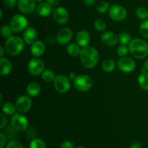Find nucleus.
I'll use <instances>...</instances> for the list:
<instances>
[{
	"mask_svg": "<svg viewBox=\"0 0 148 148\" xmlns=\"http://www.w3.org/2000/svg\"><path fill=\"white\" fill-rule=\"evenodd\" d=\"M12 69V64L8 59L1 57L0 59V74L1 76L8 75Z\"/></svg>",
	"mask_w": 148,
	"mask_h": 148,
	"instance_id": "nucleus-20",
	"label": "nucleus"
},
{
	"mask_svg": "<svg viewBox=\"0 0 148 148\" xmlns=\"http://www.w3.org/2000/svg\"><path fill=\"white\" fill-rule=\"evenodd\" d=\"M36 11L38 14L43 17H48L52 12V6H51L47 1H42L38 4L36 7Z\"/></svg>",
	"mask_w": 148,
	"mask_h": 148,
	"instance_id": "nucleus-18",
	"label": "nucleus"
},
{
	"mask_svg": "<svg viewBox=\"0 0 148 148\" xmlns=\"http://www.w3.org/2000/svg\"><path fill=\"white\" fill-rule=\"evenodd\" d=\"M109 16L115 21H121L127 17V10L124 7L119 4H114L111 6L108 10Z\"/></svg>",
	"mask_w": 148,
	"mask_h": 148,
	"instance_id": "nucleus-8",
	"label": "nucleus"
},
{
	"mask_svg": "<svg viewBox=\"0 0 148 148\" xmlns=\"http://www.w3.org/2000/svg\"><path fill=\"white\" fill-rule=\"evenodd\" d=\"M1 124H0V129L2 130L4 127H6V124H7V119H6V116H4V114H1Z\"/></svg>",
	"mask_w": 148,
	"mask_h": 148,
	"instance_id": "nucleus-41",
	"label": "nucleus"
},
{
	"mask_svg": "<svg viewBox=\"0 0 148 148\" xmlns=\"http://www.w3.org/2000/svg\"><path fill=\"white\" fill-rule=\"evenodd\" d=\"M110 8V4L108 1H101L97 4L96 6V10L99 13H105L108 10H109Z\"/></svg>",
	"mask_w": 148,
	"mask_h": 148,
	"instance_id": "nucleus-28",
	"label": "nucleus"
},
{
	"mask_svg": "<svg viewBox=\"0 0 148 148\" xmlns=\"http://www.w3.org/2000/svg\"><path fill=\"white\" fill-rule=\"evenodd\" d=\"M66 52L68 54L70 55L71 56H79L81 52L80 46L77 43H70L66 47Z\"/></svg>",
	"mask_w": 148,
	"mask_h": 148,
	"instance_id": "nucleus-22",
	"label": "nucleus"
},
{
	"mask_svg": "<svg viewBox=\"0 0 148 148\" xmlns=\"http://www.w3.org/2000/svg\"><path fill=\"white\" fill-rule=\"evenodd\" d=\"M17 110L15 104H13L11 102H5L2 105V111L4 114L7 115H14L15 111Z\"/></svg>",
	"mask_w": 148,
	"mask_h": 148,
	"instance_id": "nucleus-23",
	"label": "nucleus"
},
{
	"mask_svg": "<svg viewBox=\"0 0 148 148\" xmlns=\"http://www.w3.org/2000/svg\"><path fill=\"white\" fill-rule=\"evenodd\" d=\"M74 86L80 92H86L92 88L93 81L92 78L88 75H78L73 80Z\"/></svg>",
	"mask_w": 148,
	"mask_h": 148,
	"instance_id": "nucleus-5",
	"label": "nucleus"
},
{
	"mask_svg": "<svg viewBox=\"0 0 148 148\" xmlns=\"http://www.w3.org/2000/svg\"><path fill=\"white\" fill-rule=\"evenodd\" d=\"M11 126L17 131H25L28 128L29 123L25 116L19 114H14L11 118Z\"/></svg>",
	"mask_w": 148,
	"mask_h": 148,
	"instance_id": "nucleus-7",
	"label": "nucleus"
},
{
	"mask_svg": "<svg viewBox=\"0 0 148 148\" xmlns=\"http://www.w3.org/2000/svg\"><path fill=\"white\" fill-rule=\"evenodd\" d=\"M55 74L54 72L50 69H46V70L43 71L42 73V79L46 82H53L55 79Z\"/></svg>",
	"mask_w": 148,
	"mask_h": 148,
	"instance_id": "nucleus-27",
	"label": "nucleus"
},
{
	"mask_svg": "<svg viewBox=\"0 0 148 148\" xmlns=\"http://www.w3.org/2000/svg\"><path fill=\"white\" fill-rule=\"evenodd\" d=\"M45 50H46V46H45L44 43L40 40H36L31 45V48H30L31 53L33 54V56H36V57H38V56L43 55L45 52Z\"/></svg>",
	"mask_w": 148,
	"mask_h": 148,
	"instance_id": "nucleus-19",
	"label": "nucleus"
},
{
	"mask_svg": "<svg viewBox=\"0 0 148 148\" xmlns=\"http://www.w3.org/2000/svg\"><path fill=\"white\" fill-rule=\"evenodd\" d=\"M30 148H46V145L43 140L35 138L30 142Z\"/></svg>",
	"mask_w": 148,
	"mask_h": 148,
	"instance_id": "nucleus-29",
	"label": "nucleus"
},
{
	"mask_svg": "<svg viewBox=\"0 0 148 148\" xmlns=\"http://www.w3.org/2000/svg\"><path fill=\"white\" fill-rule=\"evenodd\" d=\"M17 0H3V4L6 8H12L17 4Z\"/></svg>",
	"mask_w": 148,
	"mask_h": 148,
	"instance_id": "nucleus-38",
	"label": "nucleus"
},
{
	"mask_svg": "<svg viewBox=\"0 0 148 148\" xmlns=\"http://www.w3.org/2000/svg\"><path fill=\"white\" fill-rule=\"evenodd\" d=\"M77 148H84L83 147H77Z\"/></svg>",
	"mask_w": 148,
	"mask_h": 148,
	"instance_id": "nucleus-51",
	"label": "nucleus"
},
{
	"mask_svg": "<svg viewBox=\"0 0 148 148\" xmlns=\"http://www.w3.org/2000/svg\"><path fill=\"white\" fill-rule=\"evenodd\" d=\"M46 1L52 7H56L59 4V0H46Z\"/></svg>",
	"mask_w": 148,
	"mask_h": 148,
	"instance_id": "nucleus-44",
	"label": "nucleus"
},
{
	"mask_svg": "<svg viewBox=\"0 0 148 148\" xmlns=\"http://www.w3.org/2000/svg\"><path fill=\"white\" fill-rule=\"evenodd\" d=\"M138 83L143 89L148 90V72H141L138 77Z\"/></svg>",
	"mask_w": 148,
	"mask_h": 148,
	"instance_id": "nucleus-24",
	"label": "nucleus"
},
{
	"mask_svg": "<svg viewBox=\"0 0 148 148\" xmlns=\"http://www.w3.org/2000/svg\"><path fill=\"white\" fill-rule=\"evenodd\" d=\"M94 27L98 31L103 32L106 28V23L103 19H97L94 23Z\"/></svg>",
	"mask_w": 148,
	"mask_h": 148,
	"instance_id": "nucleus-33",
	"label": "nucleus"
},
{
	"mask_svg": "<svg viewBox=\"0 0 148 148\" xmlns=\"http://www.w3.org/2000/svg\"><path fill=\"white\" fill-rule=\"evenodd\" d=\"M16 131L17 130L14 128L13 127H9L6 129L4 131V132H2L3 134L5 135V137L7 138H8L10 140H14V139L15 138L16 136Z\"/></svg>",
	"mask_w": 148,
	"mask_h": 148,
	"instance_id": "nucleus-31",
	"label": "nucleus"
},
{
	"mask_svg": "<svg viewBox=\"0 0 148 148\" xmlns=\"http://www.w3.org/2000/svg\"><path fill=\"white\" fill-rule=\"evenodd\" d=\"M142 145L140 144V142L138 141H134L133 143H131L130 148H141Z\"/></svg>",
	"mask_w": 148,
	"mask_h": 148,
	"instance_id": "nucleus-42",
	"label": "nucleus"
},
{
	"mask_svg": "<svg viewBox=\"0 0 148 148\" xmlns=\"http://www.w3.org/2000/svg\"><path fill=\"white\" fill-rule=\"evenodd\" d=\"M84 2V4L87 6H92L93 4H95V2L97 1V0H82Z\"/></svg>",
	"mask_w": 148,
	"mask_h": 148,
	"instance_id": "nucleus-43",
	"label": "nucleus"
},
{
	"mask_svg": "<svg viewBox=\"0 0 148 148\" xmlns=\"http://www.w3.org/2000/svg\"><path fill=\"white\" fill-rule=\"evenodd\" d=\"M81 64L84 67L91 69L95 66L99 60V53L98 51L91 46H85L81 50L79 54Z\"/></svg>",
	"mask_w": 148,
	"mask_h": 148,
	"instance_id": "nucleus-1",
	"label": "nucleus"
},
{
	"mask_svg": "<svg viewBox=\"0 0 148 148\" xmlns=\"http://www.w3.org/2000/svg\"><path fill=\"white\" fill-rule=\"evenodd\" d=\"M0 98H1V101H0V104H2L3 102V96H2V94H0Z\"/></svg>",
	"mask_w": 148,
	"mask_h": 148,
	"instance_id": "nucleus-48",
	"label": "nucleus"
},
{
	"mask_svg": "<svg viewBox=\"0 0 148 148\" xmlns=\"http://www.w3.org/2000/svg\"><path fill=\"white\" fill-rule=\"evenodd\" d=\"M4 49L8 54L11 56H16L21 53L24 49V42L19 36H12L6 40Z\"/></svg>",
	"mask_w": 148,
	"mask_h": 148,
	"instance_id": "nucleus-3",
	"label": "nucleus"
},
{
	"mask_svg": "<svg viewBox=\"0 0 148 148\" xmlns=\"http://www.w3.org/2000/svg\"><path fill=\"white\" fill-rule=\"evenodd\" d=\"M27 93L29 96L36 97L39 95L40 92V87L36 82H31L27 87Z\"/></svg>",
	"mask_w": 148,
	"mask_h": 148,
	"instance_id": "nucleus-21",
	"label": "nucleus"
},
{
	"mask_svg": "<svg viewBox=\"0 0 148 148\" xmlns=\"http://www.w3.org/2000/svg\"><path fill=\"white\" fill-rule=\"evenodd\" d=\"M4 51H5V49H4V47H2V46H1V47H0V52H1V54H0V56H1V58L4 56Z\"/></svg>",
	"mask_w": 148,
	"mask_h": 148,
	"instance_id": "nucleus-47",
	"label": "nucleus"
},
{
	"mask_svg": "<svg viewBox=\"0 0 148 148\" xmlns=\"http://www.w3.org/2000/svg\"><path fill=\"white\" fill-rule=\"evenodd\" d=\"M143 67L145 68V69L147 72H148V58L147 59L145 60V62L144 63V66Z\"/></svg>",
	"mask_w": 148,
	"mask_h": 148,
	"instance_id": "nucleus-46",
	"label": "nucleus"
},
{
	"mask_svg": "<svg viewBox=\"0 0 148 148\" xmlns=\"http://www.w3.org/2000/svg\"><path fill=\"white\" fill-rule=\"evenodd\" d=\"M118 67L121 72L128 73V72H133L135 69L136 64L132 58L123 56L119 61Z\"/></svg>",
	"mask_w": 148,
	"mask_h": 148,
	"instance_id": "nucleus-11",
	"label": "nucleus"
},
{
	"mask_svg": "<svg viewBox=\"0 0 148 148\" xmlns=\"http://www.w3.org/2000/svg\"><path fill=\"white\" fill-rule=\"evenodd\" d=\"M119 42L121 45H124V46H127L130 43V42L132 41V36L129 33L127 32H123L119 34Z\"/></svg>",
	"mask_w": 148,
	"mask_h": 148,
	"instance_id": "nucleus-25",
	"label": "nucleus"
},
{
	"mask_svg": "<svg viewBox=\"0 0 148 148\" xmlns=\"http://www.w3.org/2000/svg\"><path fill=\"white\" fill-rule=\"evenodd\" d=\"M23 40L27 44H33L36 41L38 37L37 30L33 27H28L23 33Z\"/></svg>",
	"mask_w": 148,
	"mask_h": 148,
	"instance_id": "nucleus-16",
	"label": "nucleus"
},
{
	"mask_svg": "<svg viewBox=\"0 0 148 148\" xmlns=\"http://www.w3.org/2000/svg\"><path fill=\"white\" fill-rule=\"evenodd\" d=\"M15 106L20 113H27L31 108L32 100L29 95H23L17 98Z\"/></svg>",
	"mask_w": 148,
	"mask_h": 148,
	"instance_id": "nucleus-9",
	"label": "nucleus"
},
{
	"mask_svg": "<svg viewBox=\"0 0 148 148\" xmlns=\"http://www.w3.org/2000/svg\"><path fill=\"white\" fill-rule=\"evenodd\" d=\"M72 38V31L69 28L64 27L61 29L56 36V40L61 45H66Z\"/></svg>",
	"mask_w": 148,
	"mask_h": 148,
	"instance_id": "nucleus-13",
	"label": "nucleus"
},
{
	"mask_svg": "<svg viewBox=\"0 0 148 148\" xmlns=\"http://www.w3.org/2000/svg\"><path fill=\"white\" fill-rule=\"evenodd\" d=\"M140 31L142 36L145 38H148V19L145 20L140 24Z\"/></svg>",
	"mask_w": 148,
	"mask_h": 148,
	"instance_id": "nucleus-34",
	"label": "nucleus"
},
{
	"mask_svg": "<svg viewBox=\"0 0 148 148\" xmlns=\"http://www.w3.org/2000/svg\"><path fill=\"white\" fill-rule=\"evenodd\" d=\"M0 141H1L0 148H4L6 144V141H7V137H5V135L2 132L0 133Z\"/></svg>",
	"mask_w": 148,
	"mask_h": 148,
	"instance_id": "nucleus-40",
	"label": "nucleus"
},
{
	"mask_svg": "<svg viewBox=\"0 0 148 148\" xmlns=\"http://www.w3.org/2000/svg\"><path fill=\"white\" fill-rule=\"evenodd\" d=\"M44 68L45 64L43 61L37 58L31 59L27 64V69L29 72L34 76H38L43 73Z\"/></svg>",
	"mask_w": 148,
	"mask_h": 148,
	"instance_id": "nucleus-10",
	"label": "nucleus"
},
{
	"mask_svg": "<svg viewBox=\"0 0 148 148\" xmlns=\"http://www.w3.org/2000/svg\"><path fill=\"white\" fill-rule=\"evenodd\" d=\"M5 148H23L21 143L17 140H10Z\"/></svg>",
	"mask_w": 148,
	"mask_h": 148,
	"instance_id": "nucleus-37",
	"label": "nucleus"
},
{
	"mask_svg": "<svg viewBox=\"0 0 148 148\" xmlns=\"http://www.w3.org/2000/svg\"><path fill=\"white\" fill-rule=\"evenodd\" d=\"M116 66L115 62L113 59H106L102 64V69L105 72H110L114 70Z\"/></svg>",
	"mask_w": 148,
	"mask_h": 148,
	"instance_id": "nucleus-26",
	"label": "nucleus"
},
{
	"mask_svg": "<svg viewBox=\"0 0 148 148\" xmlns=\"http://www.w3.org/2000/svg\"><path fill=\"white\" fill-rule=\"evenodd\" d=\"M130 51V49L129 47H127V46H124V45H121L120 46H119V48L117 49V53L120 56H126L127 55V53Z\"/></svg>",
	"mask_w": 148,
	"mask_h": 148,
	"instance_id": "nucleus-36",
	"label": "nucleus"
},
{
	"mask_svg": "<svg viewBox=\"0 0 148 148\" xmlns=\"http://www.w3.org/2000/svg\"><path fill=\"white\" fill-rule=\"evenodd\" d=\"M53 86L57 92L60 93H65L70 89V79L64 75H57L53 81Z\"/></svg>",
	"mask_w": 148,
	"mask_h": 148,
	"instance_id": "nucleus-6",
	"label": "nucleus"
},
{
	"mask_svg": "<svg viewBox=\"0 0 148 148\" xmlns=\"http://www.w3.org/2000/svg\"><path fill=\"white\" fill-rule=\"evenodd\" d=\"M17 7L22 13L30 14L36 9V1L35 0H18Z\"/></svg>",
	"mask_w": 148,
	"mask_h": 148,
	"instance_id": "nucleus-14",
	"label": "nucleus"
},
{
	"mask_svg": "<svg viewBox=\"0 0 148 148\" xmlns=\"http://www.w3.org/2000/svg\"><path fill=\"white\" fill-rule=\"evenodd\" d=\"M12 30L11 27H10V25H4L2 27H1V34L2 36V37L4 38H10V36H12Z\"/></svg>",
	"mask_w": 148,
	"mask_h": 148,
	"instance_id": "nucleus-32",
	"label": "nucleus"
},
{
	"mask_svg": "<svg viewBox=\"0 0 148 148\" xmlns=\"http://www.w3.org/2000/svg\"><path fill=\"white\" fill-rule=\"evenodd\" d=\"M60 148H75V144L71 141H64L61 144Z\"/></svg>",
	"mask_w": 148,
	"mask_h": 148,
	"instance_id": "nucleus-39",
	"label": "nucleus"
},
{
	"mask_svg": "<svg viewBox=\"0 0 148 148\" xmlns=\"http://www.w3.org/2000/svg\"><path fill=\"white\" fill-rule=\"evenodd\" d=\"M76 75H75V73H74V72H71L69 75V78L70 79H72V80H74V79L76 78Z\"/></svg>",
	"mask_w": 148,
	"mask_h": 148,
	"instance_id": "nucleus-45",
	"label": "nucleus"
},
{
	"mask_svg": "<svg viewBox=\"0 0 148 148\" xmlns=\"http://www.w3.org/2000/svg\"><path fill=\"white\" fill-rule=\"evenodd\" d=\"M53 17L58 24L64 25L69 20V12L64 7H59L53 11Z\"/></svg>",
	"mask_w": 148,
	"mask_h": 148,
	"instance_id": "nucleus-12",
	"label": "nucleus"
},
{
	"mask_svg": "<svg viewBox=\"0 0 148 148\" xmlns=\"http://www.w3.org/2000/svg\"><path fill=\"white\" fill-rule=\"evenodd\" d=\"M90 36L89 33L86 30H81V31L78 32L77 34V43L80 47L84 48L85 46H88V45L90 43Z\"/></svg>",
	"mask_w": 148,
	"mask_h": 148,
	"instance_id": "nucleus-17",
	"label": "nucleus"
},
{
	"mask_svg": "<svg viewBox=\"0 0 148 148\" xmlns=\"http://www.w3.org/2000/svg\"><path fill=\"white\" fill-rule=\"evenodd\" d=\"M130 52L133 57L137 59H143L148 54V44L145 40L134 38L128 45Z\"/></svg>",
	"mask_w": 148,
	"mask_h": 148,
	"instance_id": "nucleus-2",
	"label": "nucleus"
},
{
	"mask_svg": "<svg viewBox=\"0 0 148 148\" xmlns=\"http://www.w3.org/2000/svg\"><path fill=\"white\" fill-rule=\"evenodd\" d=\"M27 131H26V138L27 139V140H33V139L36 138V135H37V133H36V130H35L34 128H33V127H30V128H27Z\"/></svg>",
	"mask_w": 148,
	"mask_h": 148,
	"instance_id": "nucleus-35",
	"label": "nucleus"
},
{
	"mask_svg": "<svg viewBox=\"0 0 148 148\" xmlns=\"http://www.w3.org/2000/svg\"><path fill=\"white\" fill-rule=\"evenodd\" d=\"M136 15L141 20H147L148 18V10L144 7H139L136 11Z\"/></svg>",
	"mask_w": 148,
	"mask_h": 148,
	"instance_id": "nucleus-30",
	"label": "nucleus"
},
{
	"mask_svg": "<svg viewBox=\"0 0 148 148\" xmlns=\"http://www.w3.org/2000/svg\"><path fill=\"white\" fill-rule=\"evenodd\" d=\"M0 13H1V17H0V19H2V17H3V13H2V11L1 10H0Z\"/></svg>",
	"mask_w": 148,
	"mask_h": 148,
	"instance_id": "nucleus-49",
	"label": "nucleus"
},
{
	"mask_svg": "<svg viewBox=\"0 0 148 148\" xmlns=\"http://www.w3.org/2000/svg\"><path fill=\"white\" fill-rule=\"evenodd\" d=\"M101 40L106 46H114L119 41V37L114 32L107 31L101 35Z\"/></svg>",
	"mask_w": 148,
	"mask_h": 148,
	"instance_id": "nucleus-15",
	"label": "nucleus"
},
{
	"mask_svg": "<svg viewBox=\"0 0 148 148\" xmlns=\"http://www.w3.org/2000/svg\"><path fill=\"white\" fill-rule=\"evenodd\" d=\"M10 25L13 33H20L28 27V21L27 18L22 14H15L10 20Z\"/></svg>",
	"mask_w": 148,
	"mask_h": 148,
	"instance_id": "nucleus-4",
	"label": "nucleus"
},
{
	"mask_svg": "<svg viewBox=\"0 0 148 148\" xmlns=\"http://www.w3.org/2000/svg\"><path fill=\"white\" fill-rule=\"evenodd\" d=\"M35 1H36V2L40 3V2H42V1H43V0H35Z\"/></svg>",
	"mask_w": 148,
	"mask_h": 148,
	"instance_id": "nucleus-50",
	"label": "nucleus"
}]
</instances>
